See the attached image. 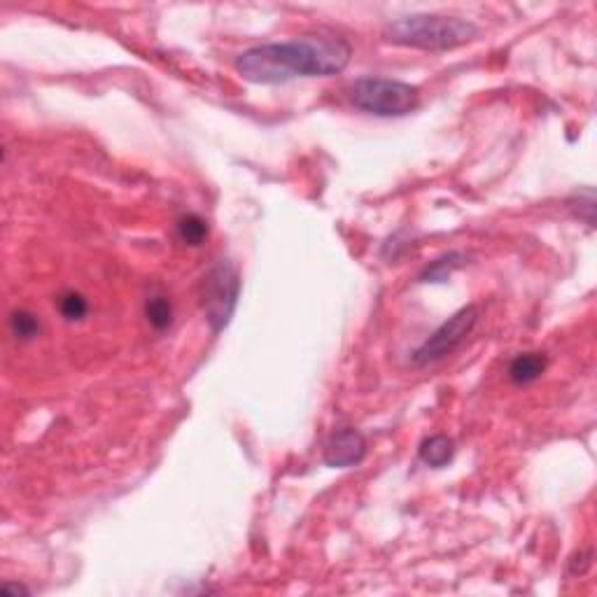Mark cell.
<instances>
[{"instance_id": "2", "label": "cell", "mask_w": 597, "mask_h": 597, "mask_svg": "<svg viewBox=\"0 0 597 597\" xmlns=\"http://www.w3.org/2000/svg\"><path fill=\"white\" fill-rule=\"evenodd\" d=\"M385 40L399 47L425 52H448L472 43L479 36V26L460 17L444 14H411L390 21L383 31Z\"/></svg>"}, {"instance_id": "8", "label": "cell", "mask_w": 597, "mask_h": 597, "mask_svg": "<svg viewBox=\"0 0 597 597\" xmlns=\"http://www.w3.org/2000/svg\"><path fill=\"white\" fill-rule=\"evenodd\" d=\"M453 457H456V444L446 434H434L420 444V460L425 462L427 467L441 469L450 464Z\"/></svg>"}, {"instance_id": "13", "label": "cell", "mask_w": 597, "mask_h": 597, "mask_svg": "<svg viewBox=\"0 0 597 597\" xmlns=\"http://www.w3.org/2000/svg\"><path fill=\"white\" fill-rule=\"evenodd\" d=\"M59 311L66 320H82L86 313H89V303H86L85 296L80 292H66V294L59 299Z\"/></svg>"}, {"instance_id": "6", "label": "cell", "mask_w": 597, "mask_h": 597, "mask_svg": "<svg viewBox=\"0 0 597 597\" xmlns=\"http://www.w3.org/2000/svg\"><path fill=\"white\" fill-rule=\"evenodd\" d=\"M367 457V439L359 430L345 427L334 432L325 444V464L334 469L355 467Z\"/></svg>"}, {"instance_id": "7", "label": "cell", "mask_w": 597, "mask_h": 597, "mask_svg": "<svg viewBox=\"0 0 597 597\" xmlns=\"http://www.w3.org/2000/svg\"><path fill=\"white\" fill-rule=\"evenodd\" d=\"M548 367L546 352H523L513 358V362L509 364V378H512L516 385H529V383L539 381Z\"/></svg>"}, {"instance_id": "14", "label": "cell", "mask_w": 597, "mask_h": 597, "mask_svg": "<svg viewBox=\"0 0 597 597\" xmlns=\"http://www.w3.org/2000/svg\"><path fill=\"white\" fill-rule=\"evenodd\" d=\"M3 591L14 593V595H19V593H26V595H28V588H24V585H14V584H3Z\"/></svg>"}, {"instance_id": "9", "label": "cell", "mask_w": 597, "mask_h": 597, "mask_svg": "<svg viewBox=\"0 0 597 597\" xmlns=\"http://www.w3.org/2000/svg\"><path fill=\"white\" fill-rule=\"evenodd\" d=\"M467 264V254L464 253H446L441 257H437L434 262L420 271V283H446L457 269Z\"/></svg>"}, {"instance_id": "11", "label": "cell", "mask_w": 597, "mask_h": 597, "mask_svg": "<svg viewBox=\"0 0 597 597\" xmlns=\"http://www.w3.org/2000/svg\"><path fill=\"white\" fill-rule=\"evenodd\" d=\"M145 315H148V322L157 329V332H164L168 329L173 322V306L166 296H152L145 303Z\"/></svg>"}, {"instance_id": "1", "label": "cell", "mask_w": 597, "mask_h": 597, "mask_svg": "<svg viewBox=\"0 0 597 597\" xmlns=\"http://www.w3.org/2000/svg\"><path fill=\"white\" fill-rule=\"evenodd\" d=\"M352 47L339 36H306L287 43L250 47L236 59L238 70L254 85H285L296 77H329L351 63Z\"/></svg>"}, {"instance_id": "10", "label": "cell", "mask_w": 597, "mask_h": 597, "mask_svg": "<svg viewBox=\"0 0 597 597\" xmlns=\"http://www.w3.org/2000/svg\"><path fill=\"white\" fill-rule=\"evenodd\" d=\"M178 236L185 240L187 246H201L206 238H208V224H206L204 217L194 215H182L178 220Z\"/></svg>"}, {"instance_id": "4", "label": "cell", "mask_w": 597, "mask_h": 597, "mask_svg": "<svg viewBox=\"0 0 597 597\" xmlns=\"http://www.w3.org/2000/svg\"><path fill=\"white\" fill-rule=\"evenodd\" d=\"M240 273L229 259H220L210 266L201 285V303H204L206 320L213 332H222L231 322L238 306Z\"/></svg>"}, {"instance_id": "5", "label": "cell", "mask_w": 597, "mask_h": 597, "mask_svg": "<svg viewBox=\"0 0 597 597\" xmlns=\"http://www.w3.org/2000/svg\"><path fill=\"white\" fill-rule=\"evenodd\" d=\"M476 322H479V306L469 303V306L460 308L457 313L450 315L448 320L439 327L437 332H432L427 336L425 343L411 355V362L415 367H427V364L444 359L446 355L456 351L462 341L467 339L472 329L476 327Z\"/></svg>"}, {"instance_id": "3", "label": "cell", "mask_w": 597, "mask_h": 597, "mask_svg": "<svg viewBox=\"0 0 597 597\" xmlns=\"http://www.w3.org/2000/svg\"><path fill=\"white\" fill-rule=\"evenodd\" d=\"M351 103L375 117H407L418 110L420 89L401 80L367 75L351 85Z\"/></svg>"}, {"instance_id": "12", "label": "cell", "mask_w": 597, "mask_h": 597, "mask_svg": "<svg viewBox=\"0 0 597 597\" xmlns=\"http://www.w3.org/2000/svg\"><path fill=\"white\" fill-rule=\"evenodd\" d=\"M10 329L19 341H33L40 334V322L28 311H14L10 315Z\"/></svg>"}]
</instances>
